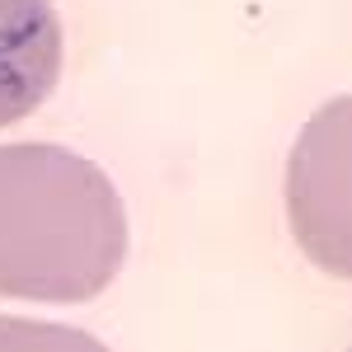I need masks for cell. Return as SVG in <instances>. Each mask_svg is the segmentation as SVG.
<instances>
[{"label":"cell","instance_id":"1","mask_svg":"<svg viewBox=\"0 0 352 352\" xmlns=\"http://www.w3.org/2000/svg\"><path fill=\"white\" fill-rule=\"evenodd\" d=\"M127 258V207L85 155L47 141L0 146V296L76 305Z\"/></svg>","mask_w":352,"mask_h":352},{"label":"cell","instance_id":"2","mask_svg":"<svg viewBox=\"0 0 352 352\" xmlns=\"http://www.w3.org/2000/svg\"><path fill=\"white\" fill-rule=\"evenodd\" d=\"M343 118L348 104L333 99L300 136L292 155V221H296L300 249L329 268L333 277L348 272V141H343Z\"/></svg>","mask_w":352,"mask_h":352},{"label":"cell","instance_id":"3","mask_svg":"<svg viewBox=\"0 0 352 352\" xmlns=\"http://www.w3.org/2000/svg\"><path fill=\"white\" fill-rule=\"evenodd\" d=\"M61 80V19L52 0H0V127L24 122Z\"/></svg>","mask_w":352,"mask_h":352}]
</instances>
